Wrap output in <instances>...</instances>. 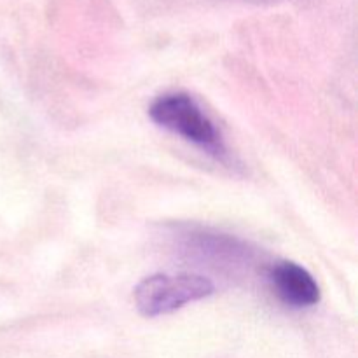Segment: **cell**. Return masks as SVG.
<instances>
[{
    "label": "cell",
    "mask_w": 358,
    "mask_h": 358,
    "mask_svg": "<svg viewBox=\"0 0 358 358\" xmlns=\"http://www.w3.org/2000/svg\"><path fill=\"white\" fill-rule=\"evenodd\" d=\"M149 115L157 126L201 147L206 152L215 156L224 154L220 133L191 94H161L149 107Z\"/></svg>",
    "instance_id": "cell-1"
},
{
    "label": "cell",
    "mask_w": 358,
    "mask_h": 358,
    "mask_svg": "<svg viewBox=\"0 0 358 358\" xmlns=\"http://www.w3.org/2000/svg\"><path fill=\"white\" fill-rule=\"evenodd\" d=\"M215 287L208 278L194 273L147 276L135 287V304L143 317H161L173 313L185 304L212 296Z\"/></svg>",
    "instance_id": "cell-2"
},
{
    "label": "cell",
    "mask_w": 358,
    "mask_h": 358,
    "mask_svg": "<svg viewBox=\"0 0 358 358\" xmlns=\"http://www.w3.org/2000/svg\"><path fill=\"white\" fill-rule=\"evenodd\" d=\"M268 280L282 303L290 308H311L320 303V287L310 271L296 262L283 261L271 266Z\"/></svg>",
    "instance_id": "cell-3"
},
{
    "label": "cell",
    "mask_w": 358,
    "mask_h": 358,
    "mask_svg": "<svg viewBox=\"0 0 358 358\" xmlns=\"http://www.w3.org/2000/svg\"><path fill=\"white\" fill-rule=\"evenodd\" d=\"M185 250L196 257L219 264H236L248 261L250 250L238 238L220 233H210L206 229H191L185 234Z\"/></svg>",
    "instance_id": "cell-4"
},
{
    "label": "cell",
    "mask_w": 358,
    "mask_h": 358,
    "mask_svg": "<svg viewBox=\"0 0 358 358\" xmlns=\"http://www.w3.org/2000/svg\"><path fill=\"white\" fill-rule=\"evenodd\" d=\"M252 2H275V0H252Z\"/></svg>",
    "instance_id": "cell-5"
}]
</instances>
